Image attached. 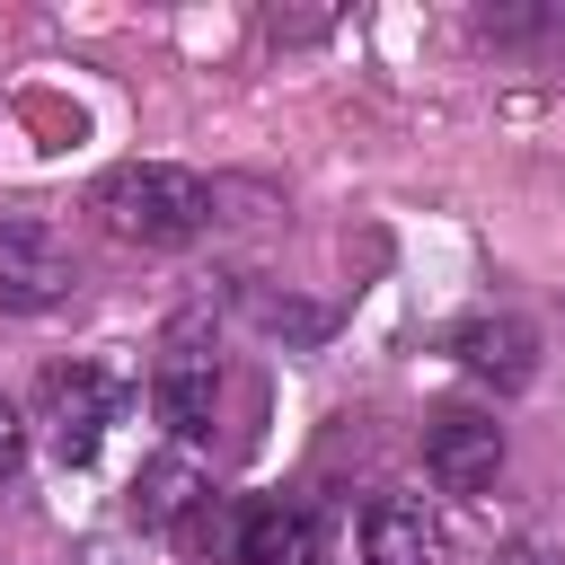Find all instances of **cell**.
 <instances>
[{
    "label": "cell",
    "instance_id": "cell-12",
    "mask_svg": "<svg viewBox=\"0 0 565 565\" xmlns=\"http://www.w3.org/2000/svg\"><path fill=\"white\" fill-rule=\"evenodd\" d=\"M486 565H547V547H539V539H512V547H494Z\"/></svg>",
    "mask_w": 565,
    "mask_h": 565
},
{
    "label": "cell",
    "instance_id": "cell-9",
    "mask_svg": "<svg viewBox=\"0 0 565 565\" xmlns=\"http://www.w3.org/2000/svg\"><path fill=\"white\" fill-rule=\"evenodd\" d=\"M212 406H221V371H212V353L203 344H168V362H159V424L177 433V441H203L212 433Z\"/></svg>",
    "mask_w": 565,
    "mask_h": 565
},
{
    "label": "cell",
    "instance_id": "cell-1",
    "mask_svg": "<svg viewBox=\"0 0 565 565\" xmlns=\"http://www.w3.org/2000/svg\"><path fill=\"white\" fill-rule=\"evenodd\" d=\"M97 221L132 247H185L212 230V185L168 159H124L97 177Z\"/></svg>",
    "mask_w": 565,
    "mask_h": 565
},
{
    "label": "cell",
    "instance_id": "cell-11",
    "mask_svg": "<svg viewBox=\"0 0 565 565\" xmlns=\"http://www.w3.org/2000/svg\"><path fill=\"white\" fill-rule=\"evenodd\" d=\"M18 459H26V424H18V406L0 397V477H18Z\"/></svg>",
    "mask_w": 565,
    "mask_h": 565
},
{
    "label": "cell",
    "instance_id": "cell-4",
    "mask_svg": "<svg viewBox=\"0 0 565 565\" xmlns=\"http://www.w3.org/2000/svg\"><path fill=\"white\" fill-rule=\"evenodd\" d=\"M450 362H459L468 380H486V388H530L539 335H530V318H512V309H477V318L450 327Z\"/></svg>",
    "mask_w": 565,
    "mask_h": 565
},
{
    "label": "cell",
    "instance_id": "cell-6",
    "mask_svg": "<svg viewBox=\"0 0 565 565\" xmlns=\"http://www.w3.org/2000/svg\"><path fill=\"white\" fill-rule=\"evenodd\" d=\"M238 565H327V530L300 494H265L238 512Z\"/></svg>",
    "mask_w": 565,
    "mask_h": 565
},
{
    "label": "cell",
    "instance_id": "cell-5",
    "mask_svg": "<svg viewBox=\"0 0 565 565\" xmlns=\"http://www.w3.org/2000/svg\"><path fill=\"white\" fill-rule=\"evenodd\" d=\"M62 291H71L62 238H53L44 221L9 212V221H0V309H53Z\"/></svg>",
    "mask_w": 565,
    "mask_h": 565
},
{
    "label": "cell",
    "instance_id": "cell-3",
    "mask_svg": "<svg viewBox=\"0 0 565 565\" xmlns=\"http://www.w3.org/2000/svg\"><path fill=\"white\" fill-rule=\"evenodd\" d=\"M424 468H433L441 494H486L494 468H503V424L477 415V406H441L424 424Z\"/></svg>",
    "mask_w": 565,
    "mask_h": 565
},
{
    "label": "cell",
    "instance_id": "cell-2",
    "mask_svg": "<svg viewBox=\"0 0 565 565\" xmlns=\"http://www.w3.org/2000/svg\"><path fill=\"white\" fill-rule=\"evenodd\" d=\"M35 424H44V441H53L62 468H88L97 441H106V424H115V380L97 362H53L44 388H35Z\"/></svg>",
    "mask_w": 565,
    "mask_h": 565
},
{
    "label": "cell",
    "instance_id": "cell-8",
    "mask_svg": "<svg viewBox=\"0 0 565 565\" xmlns=\"http://www.w3.org/2000/svg\"><path fill=\"white\" fill-rule=\"evenodd\" d=\"M203 503H212V477L194 468V450H159V459H141V477H132V503H124V512H132L141 530H177V539H185Z\"/></svg>",
    "mask_w": 565,
    "mask_h": 565
},
{
    "label": "cell",
    "instance_id": "cell-10",
    "mask_svg": "<svg viewBox=\"0 0 565 565\" xmlns=\"http://www.w3.org/2000/svg\"><path fill=\"white\" fill-rule=\"evenodd\" d=\"M238 309H247L265 335H282V344H318V335L335 327V309H318V300H291V291H265V282H247V291H238Z\"/></svg>",
    "mask_w": 565,
    "mask_h": 565
},
{
    "label": "cell",
    "instance_id": "cell-7",
    "mask_svg": "<svg viewBox=\"0 0 565 565\" xmlns=\"http://www.w3.org/2000/svg\"><path fill=\"white\" fill-rule=\"evenodd\" d=\"M362 565H450V539L424 494H380L362 512Z\"/></svg>",
    "mask_w": 565,
    "mask_h": 565
}]
</instances>
